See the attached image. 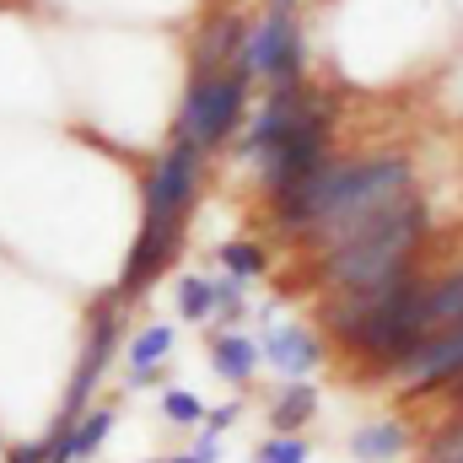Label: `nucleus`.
Listing matches in <instances>:
<instances>
[{
    "mask_svg": "<svg viewBox=\"0 0 463 463\" xmlns=\"http://www.w3.org/2000/svg\"><path fill=\"white\" fill-rule=\"evenodd\" d=\"M109 431H114V410H87L76 426L54 431V442H49V463H87L103 442H109Z\"/></svg>",
    "mask_w": 463,
    "mask_h": 463,
    "instance_id": "11",
    "label": "nucleus"
},
{
    "mask_svg": "<svg viewBox=\"0 0 463 463\" xmlns=\"http://www.w3.org/2000/svg\"><path fill=\"white\" fill-rule=\"evenodd\" d=\"M162 415H167L173 426H200V420H205V404H200L189 388H167V393H162Z\"/></svg>",
    "mask_w": 463,
    "mask_h": 463,
    "instance_id": "18",
    "label": "nucleus"
},
{
    "mask_svg": "<svg viewBox=\"0 0 463 463\" xmlns=\"http://www.w3.org/2000/svg\"><path fill=\"white\" fill-rule=\"evenodd\" d=\"M302 60H307V43H302V27L291 11H264V22L248 33L242 43V65L248 76H264L269 92L275 87H297L302 81Z\"/></svg>",
    "mask_w": 463,
    "mask_h": 463,
    "instance_id": "5",
    "label": "nucleus"
},
{
    "mask_svg": "<svg viewBox=\"0 0 463 463\" xmlns=\"http://www.w3.org/2000/svg\"><path fill=\"white\" fill-rule=\"evenodd\" d=\"M167 463H200V458L194 453H178V458H167Z\"/></svg>",
    "mask_w": 463,
    "mask_h": 463,
    "instance_id": "23",
    "label": "nucleus"
},
{
    "mask_svg": "<svg viewBox=\"0 0 463 463\" xmlns=\"http://www.w3.org/2000/svg\"><path fill=\"white\" fill-rule=\"evenodd\" d=\"M269 11H291V0H269Z\"/></svg>",
    "mask_w": 463,
    "mask_h": 463,
    "instance_id": "24",
    "label": "nucleus"
},
{
    "mask_svg": "<svg viewBox=\"0 0 463 463\" xmlns=\"http://www.w3.org/2000/svg\"><path fill=\"white\" fill-rule=\"evenodd\" d=\"M109 307H114V302H103V307H98V318H92L87 355H81V366H76V377H71V388H65V404H60V431H65V426H76V420L87 415L92 388H98V377H103V366H109V355H114V313H109Z\"/></svg>",
    "mask_w": 463,
    "mask_h": 463,
    "instance_id": "7",
    "label": "nucleus"
},
{
    "mask_svg": "<svg viewBox=\"0 0 463 463\" xmlns=\"http://www.w3.org/2000/svg\"><path fill=\"white\" fill-rule=\"evenodd\" d=\"M242 43H248V22L237 11H222L205 22L200 43H194V76H216V71H232L242 60Z\"/></svg>",
    "mask_w": 463,
    "mask_h": 463,
    "instance_id": "8",
    "label": "nucleus"
},
{
    "mask_svg": "<svg viewBox=\"0 0 463 463\" xmlns=\"http://www.w3.org/2000/svg\"><path fill=\"white\" fill-rule=\"evenodd\" d=\"M253 463H307V442L302 437H275L253 453Z\"/></svg>",
    "mask_w": 463,
    "mask_h": 463,
    "instance_id": "19",
    "label": "nucleus"
},
{
    "mask_svg": "<svg viewBox=\"0 0 463 463\" xmlns=\"http://www.w3.org/2000/svg\"><path fill=\"white\" fill-rule=\"evenodd\" d=\"M453 404H458V420H463V383L453 388Z\"/></svg>",
    "mask_w": 463,
    "mask_h": 463,
    "instance_id": "22",
    "label": "nucleus"
},
{
    "mask_svg": "<svg viewBox=\"0 0 463 463\" xmlns=\"http://www.w3.org/2000/svg\"><path fill=\"white\" fill-rule=\"evenodd\" d=\"M463 324V264L448 275H431L420 286V345L442 329H458Z\"/></svg>",
    "mask_w": 463,
    "mask_h": 463,
    "instance_id": "9",
    "label": "nucleus"
},
{
    "mask_svg": "<svg viewBox=\"0 0 463 463\" xmlns=\"http://www.w3.org/2000/svg\"><path fill=\"white\" fill-rule=\"evenodd\" d=\"M264 355H269V366H275L280 377L302 383V377L324 361V345H318V335H313V329H302V324H280V329H269Z\"/></svg>",
    "mask_w": 463,
    "mask_h": 463,
    "instance_id": "10",
    "label": "nucleus"
},
{
    "mask_svg": "<svg viewBox=\"0 0 463 463\" xmlns=\"http://www.w3.org/2000/svg\"><path fill=\"white\" fill-rule=\"evenodd\" d=\"M404 448H410V431H404L399 420H366V426L350 437V453L361 463H393Z\"/></svg>",
    "mask_w": 463,
    "mask_h": 463,
    "instance_id": "12",
    "label": "nucleus"
},
{
    "mask_svg": "<svg viewBox=\"0 0 463 463\" xmlns=\"http://www.w3.org/2000/svg\"><path fill=\"white\" fill-rule=\"evenodd\" d=\"M313 410H318V393H313L307 383H286L280 399H275V410H269V420H275L280 437H297V426H307Z\"/></svg>",
    "mask_w": 463,
    "mask_h": 463,
    "instance_id": "14",
    "label": "nucleus"
},
{
    "mask_svg": "<svg viewBox=\"0 0 463 463\" xmlns=\"http://www.w3.org/2000/svg\"><path fill=\"white\" fill-rule=\"evenodd\" d=\"M222 264L232 280H253V275H264V248L259 242H222Z\"/></svg>",
    "mask_w": 463,
    "mask_h": 463,
    "instance_id": "17",
    "label": "nucleus"
},
{
    "mask_svg": "<svg viewBox=\"0 0 463 463\" xmlns=\"http://www.w3.org/2000/svg\"><path fill=\"white\" fill-rule=\"evenodd\" d=\"M426 463H463V420H453V426L437 437V448H431Z\"/></svg>",
    "mask_w": 463,
    "mask_h": 463,
    "instance_id": "20",
    "label": "nucleus"
},
{
    "mask_svg": "<svg viewBox=\"0 0 463 463\" xmlns=\"http://www.w3.org/2000/svg\"><path fill=\"white\" fill-rule=\"evenodd\" d=\"M393 383L404 388V393H453L463 383V324L458 329H442V335H431L426 345H415L404 361H399V372H393Z\"/></svg>",
    "mask_w": 463,
    "mask_h": 463,
    "instance_id": "6",
    "label": "nucleus"
},
{
    "mask_svg": "<svg viewBox=\"0 0 463 463\" xmlns=\"http://www.w3.org/2000/svg\"><path fill=\"white\" fill-rule=\"evenodd\" d=\"M329 124H335L329 103L307 81L275 87L264 98V109L253 114V129H248V156L269 200H280L286 189H297L302 178H313L329 162Z\"/></svg>",
    "mask_w": 463,
    "mask_h": 463,
    "instance_id": "2",
    "label": "nucleus"
},
{
    "mask_svg": "<svg viewBox=\"0 0 463 463\" xmlns=\"http://www.w3.org/2000/svg\"><path fill=\"white\" fill-rule=\"evenodd\" d=\"M173 355V324H151L129 340V372H146V366H162Z\"/></svg>",
    "mask_w": 463,
    "mask_h": 463,
    "instance_id": "15",
    "label": "nucleus"
},
{
    "mask_svg": "<svg viewBox=\"0 0 463 463\" xmlns=\"http://www.w3.org/2000/svg\"><path fill=\"white\" fill-rule=\"evenodd\" d=\"M431 232V211L420 194H404L393 200L388 211H377L366 227H355L345 242H335L324 253V275L340 297H361V291H377L399 275L415 269V253Z\"/></svg>",
    "mask_w": 463,
    "mask_h": 463,
    "instance_id": "3",
    "label": "nucleus"
},
{
    "mask_svg": "<svg viewBox=\"0 0 463 463\" xmlns=\"http://www.w3.org/2000/svg\"><path fill=\"white\" fill-rule=\"evenodd\" d=\"M242 109H248V65L242 60L232 71H216V76H194L184 92V109H178V140L216 151L242 124Z\"/></svg>",
    "mask_w": 463,
    "mask_h": 463,
    "instance_id": "4",
    "label": "nucleus"
},
{
    "mask_svg": "<svg viewBox=\"0 0 463 463\" xmlns=\"http://www.w3.org/2000/svg\"><path fill=\"white\" fill-rule=\"evenodd\" d=\"M415 194V173L410 156H329L313 178H302L297 189H286L275 200V222L297 237H313L324 253L335 242H345L355 227H366L377 211H388L393 200Z\"/></svg>",
    "mask_w": 463,
    "mask_h": 463,
    "instance_id": "1",
    "label": "nucleus"
},
{
    "mask_svg": "<svg viewBox=\"0 0 463 463\" xmlns=\"http://www.w3.org/2000/svg\"><path fill=\"white\" fill-rule=\"evenodd\" d=\"M211 361H216V372H222V377L248 383V377L259 372V361H264V345H259V340H248V335H216V340H211Z\"/></svg>",
    "mask_w": 463,
    "mask_h": 463,
    "instance_id": "13",
    "label": "nucleus"
},
{
    "mask_svg": "<svg viewBox=\"0 0 463 463\" xmlns=\"http://www.w3.org/2000/svg\"><path fill=\"white\" fill-rule=\"evenodd\" d=\"M178 313H184L189 324H205V318H216V291H211V280H205V275H189V280H178Z\"/></svg>",
    "mask_w": 463,
    "mask_h": 463,
    "instance_id": "16",
    "label": "nucleus"
},
{
    "mask_svg": "<svg viewBox=\"0 0 463 463\" xmlns=\"http://www.w3.org/2000/svg\"><path fill=\"white\" fill-rule=\"evenodd\" d=\"M237 410H242V404H222V410H216V415L205 420V437H216V431H227L232 420H237Z\"/></svg>",
    "mask_w": 463,
    "mask_h": 463,
    "instance_id": "21",
    "label": "nucleus"
}]
</instances>
